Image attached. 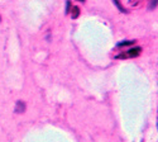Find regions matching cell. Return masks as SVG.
<instances>
[{
  "label": "cell",
  "instance_id": "1",
  "mask_svg": "<svg viewBox=\"0 0 158 142\" xmlns=\"http://www.w3.org/2000/svg\"><path fill=\"white\" fill-rule=\"evenodd\" d=\"M142 52V48L140 47H134V48H129L127 52L124 54H120V55H118L116 58H131V57H137L139 56Z\"/></svg>",
  "mask_w": 158,
  "mask_h": 142
},
{
  "label": "cell",
  "instance_id": "2",
  "mask_svg": "<svg viewBox=\"0 0 158 142\" xmlns=\"http://www.w3.org/2000/svg\"><path fill=\"white\" fill-rule=\"evenodd\" d=\"M14 110H15V113H19V114H20V113H24V112H25V103L22 101V100H18L17 104H15Z\"/></svg>",
  "mask_w": 158,
  "mask_h": 142
},
{
  "label": "cell",
  "instance_id": "3",
  "mask_svg": "<svg viewBox=\"0 0 158 142\" xmlns=\"http://www.w3.org/2000/svg\"><path fill=\"white\" fill-rule=\"evenodd\" d=\"M70 10H72V11H71V17H72V19H77L78 15H80V8H78V6H73V8L70 9Z\"/></svg>",
  "mask_w": 158,
  "mask_h": 142
},
{
  "label": "cell",
  "instance_id": "4",
  "mask_svg": "<svg viewBox=\"0 0 158 142\" xmlns=\"http://www.w3.org/2000/svg\"><path fill=\"white\" fill-rule=\"evenodd\" d=\"M135 41H124V42H120V43H118V46L119 47H124V46H131V45H134Z\"/></svg>",
  "mask_w": 158,
  "mask_h": 142
},
{
  "label": "cell",
  "instance_id": "5",
  "mask_svg": "<svg viewBox=\"0 0 158 142\" xmlns=\"http://www.w3.org/2000/svg\"><path fill=\"white\" fill-rule=\"evenodd\" d=\"M113 2L115 3V5H116L118 8H119V10H120V11H124V13H127V10H125V9H124V8H123V6L119 4V2H118V0H113Z\"/></svg>",
  "mask_w": 158,
  "mask_h": 142
},
{
  "label": "cell",
  "instance_id": "6",
  "mask_svg": "<svg viewBox=\"0 0 158 142\" xmlns=\"http://www.w3.org/2000/svg\"><path fill=\"white\" fill-rule=\"evenodd\" d=\"M156 6H157V0H153V2H151V4H149V9L156 8Z\"/></svg>",
  "mask_w": 158,
  "mask_h": 142
},
{
  "label": "cell",
  "instance_id": "7",
  "mask_svg": "<svg viewBox=\"0 0 158 142\" xmlns=\"http://www.w3.org/2000/svg\"><path fill=\"white\" fill-rule=\"evenodd\" d=\"M70 8H71V3L67 2V4H66V13H70Z\"/></svg>",
  "mask_w": 158,
  "mask_h": 142
},
{
  "label": "cell",
  "instance_id": "8",
  "mask_svg": "<svg viewBox=\"0 0 158 142\" xmlns=\"http://www.w3.org/2000/svg\"><path fill=\"white\" fill-rule=\"evenodd\" d=\"M130 4H133V5H137V4H138V0H130Z\"/></svg>",
  "mask_w": 158,
  "mask_h": 142
},
{
  "label": "cell",
  "instance_id": "9",
  "mask_svg": "<svg viewBox=\"0 0 158 142\" xmlns=\"http://www.w3.org/2000/svg\"><path fill=\"white\" fill-rule=\"evenodd\" d=\"M80 2H84V0H80Z\"/></svg>",
  "mask_w": 158,
  "mask_h": 142
}]
</instances>
